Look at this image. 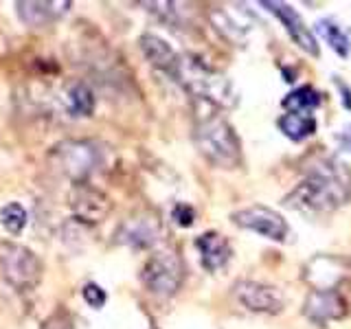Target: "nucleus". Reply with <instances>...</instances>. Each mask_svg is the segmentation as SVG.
<instances>
[{"label":"nucleus","mask_w":351,"mask_h":329,"mask_svg":"<svg viewBox=\"0 0 351 329\" xmlns=\"http://www.w3.org/2000/svg\"><path fill=\"white\" fill-rule=\"evenodd\" d=\"M182 261L173 250H156L145 261L141 279L145 288L156 296H173L182 285Z\"/></svg>","instance_id":"obj_4"},{"label":"nucleus","mask_w":351,"mask_h":329,"mask_svg":"<svg viewBox=\"0 0 351 329\" xmlns=\"http://www.w3.org/2000/svg\"><path fill=\"white\" fill-rule=\"evenodd\" d=\"M0 222H3V226L11 235H18L22 233V228L27 226V211L22 208V204L11 202L0 211Z\"/></svg>","instance_id":"obj_20"},{"label":"nucleus","mask_w":351,"mask_h":329,"mask_svg":"<svg viewBox=\"0 0 351 329\" xmlns=\"http://www.w3.org/2000/svg\"><path fill=\"white\" fill-rule=\"evenodd\" d=\"M71 3H18V14L29 27H47L69 11Z\"/></svg>","instance_id":"obj_14"},{"label":"nucleus","mask_w":351,"mask_h":329,"mask_svg":"<svg viewBox=\"0 0 351 329\" xmlns=\"http://www.w3.org/2000/svg\"><path fill=\"white\" fill-rule=\"evenodd\" d=\"M279 130L292 141H305L316 132V119L312 114H301V112H285L277 121Z\"/></svg>","instance_id":"obj_16"},{"label":"nucleus","mask_w":351,"mask_h":329,"mask_svg":"<svg viewBox=\"0 0 351 329\" xmlns=\"http://www.w3.org/2000/svg\"><path fill=\"white\" fill-rule=\"evenodd\" d=\"M316 31L321 33L323 40H327V44L340 55V58H347L351 51V40L345 29H340L334 20H318Z\"/></svg>","instance_id":"obj_18"},{"label":"nucleus","mask_w":351,"mask_h":329,"mask_svg":"<svg viewBox=\"0 0 351 329\" xmlns=\"http://www.w3.org/2000/svg\"><path fill=\"white\" fill-rule=\"evenodd\" d=\"M186 90L195 99H200L202 103L211 108H233L237 103V93L233 82L226 75L213 71L211 66H206L197 58L191 55H178L176 69L171 73Z\"/></svg>","instance_id":"obj_2"},{"label":"nucleus","mask_w":351,"mask_h":329,"mask_svg":"<svg viewBox=\"0 0 351 329\" xmlns=\"http://www.w3.org/2000/svg\"><path fill=\"white\" fill-rule=\"evenodd\" d=\"M233 222L272 241H285V237L290 233V226L285 222V217L274 211V208H268L263 204H255L233 213Z\"/></svg>","instance_id":"obj_7"},{"label":"nucleus","mask_w":351,"mask_h":329,"mask_svg":"<svg viewBox=\"0 0 351 329\" xmlns=\"http://www.w3.org/2000/svg\"><path fill=\"white\" fill-rule=\"evenodd\" d=\"M261 5L266 7L270 14H274L279 18V22L285 27V31H288V36L296 44H299L305 53L318 55V44H316L314 33L303 22V18L299 16V11H296L294 7H290V5H285V3H261Z\"/></svg>","instance_id":"obj_10"},{"label":"nucleus","mask_w":351,"mask_h":329,"mask_svg":"<svg viewBox=\"0 0 351 329\" xmlns=\"http://www.w3.org/2000/svg\"><path fill=\"white\" fill-rule=\"evenodd\" d=\"M58 169L73 180H84L99 164V149L90 141H64L53 149Z\"/></svg>","instance_id":"obj_6"},{"label":"nucleus","mask_w":351,"mask_h":329,"mask_svg":"<svg viewBox=\"0 0 351 329\" xmlns=\"http://www.w3.org/2000/svg\"><path fill=\"white\" fill-rule=\"evenodd\" d=\"M351 197V171L338 158L316 160L301 182L285 197V204L307 215L332 213L349 202Z\"/></svg>","instance_id":"obj_1"},{"label":"nucleus","mask_w":351,"mask_h":329,"mask_svg":"<svg viewBox=\"0 0 351 329\" xmlns=\"http://www.w3.org/2000/svg\"><path fill=\"white\" fill-rule=\"evenodd\" d=\"M0 268H3V277L7 283L20 292L36 288L42 274V263L33 255V250L18 244L0 246Z\"/></svg>","instance_id":"obj_5"},{"label":"nucleus","mask_w":351,"mask_h":329,"mask_svg":"<svg viewBox=\"0 0 351 329\" xmlns=\"http://www.w3.org/2000/svg\"><path fill=\"white\" fill-rule=\"evenodd\" d=\"M193 217H195V213H193V208H191V206L178 204V206L173 208V219H176V222H178L180 226H191Z\"/></svg>","instance_id":"obj_22"},{"label":"nucleus","mask_w":351,"mask_h":329,"mask_svg":"<svg viewBox=\"0 0 351 329\" xmlns=\"http://www.w3.org/2000/svg\"><path fill=\"white\" fill-rule=\"evenodd\" d=\"M303 314L316 325H327L340 321L347 314V301L338 290H312L307 294Z\"/></svg>","instance_id":"obj_9"},{"label":"nucleus","mask_w":351,"mask_h":329,"mask_svg":"<svg viewBox=\"0 0 351 329\" xmlns=\"http://www.w3.org/2000/svg\"><path fill=\"white\" fill-rule=\"evenodd\" d=\"M119 241L130 244L134 248H149L152 244H156L160 237V224L156 222V217L149 215H138L125 219L119 228Z\"/></svg>","instance_id":"obj_12"},{"label":"nucleus","mask_w":351,"mask_h":329,"mask_svg":"<svg viewBox=\"0 0 351 329\" xmlns=\"http://www.w3.org/2000/svg\"><path fill=\"white\" fill-rule=\"evenodd\" d=\"M84 299H86L88 305H93V307H104L106 292L99 288L97 283H86L84 285Z\"/></svg>","instance_id":"obj_21"},{"label":"nucleus","mask_w":351,"mask_h":329,"mask_svg":"<svg viewBox=\"0 0 351 329\" xmlns=\"http://www.w3.org/2000/svg\"><path fill=\"white\" fill-rule=\"evenodd\" d=\"M141 51L156 69H162L169 75L173 73L176 62H178V53H176L162 38L154 36V33H145V36L141 38Z\"/></svg>","instance_id":"obj_15"},{"label":"nucleus","mask_w":351,"mask_h":329,"mask_svg":"<svg viewBox=\"0 0 351 329\" xmlns=\"http://www.w3.org/2000/svg\"><path fill=\"white\" fill-rule=\"evenodd\" d=\"M318 103H321V95L310 86L296 88V90H292L283 99V106L288 108L290 112H301V114H312V110H316Z\"/></svg>","instance_id":"obj_19"},{"label":"nucleus","mask_w":351,"mask_h":329,"mask_svg":"<svg viewBox=\"0 0 351 329\" xmlns=\"http://www.w3.org/2000/svg\"><path fill=\"white\" fill-rule=\"evenodd\" d=\"M66 106L75 117H88L95 110V95L86 84H73L66 90Z\"/></svg>","instance_id":"obj_17"},{"label":"nucleus","mask_w":351,"mask_h":329,"mask_svg":"<svg viewBox=\"0 0 351 329\" xmlns=\"http://www.w3.org/2000/svg\"><path fill=\"white\" fill-rule=\"evenodd\" d=\"M233 296L246 307L248 312L257 314H279L283 310V296L274 285L261 281L241 279L233 285Z\"/></svg>","instance_id":"obj_8"},{"label":"nucleus","mask_w":351,"mask_h":329,"mask_svg":"<svg viewBox=\"0 0 351 329\" xmlns=\"http://www.w3.org/2000/svg\"><path fill=\"white\" fill-rule=\"evenodd\" d=\"M71 206L75 215L84 219V222H101L110 211L108 197L101 191H97L93 186H86V184H80L73 189Z\"/></svg>","instance_id":"obj_11"},{"label":"nucleus","mask_w":351,"mask_h":329,"mask_svg":"<svg viewBox=\"0 0 351 329\" xmlns=\"http://www.w3.org/2000/svg\"><path fill=\"white\" fill-rule=\"evenodd\" d=\"M336 141L340 143V147H343L345 151H351V123H347L343 130L338 132Z\"/></svg>","instance_id":"obj_23"},{"label":"nucleus","mask_w":351,"mask_h":329,"mask_svg":"<svg viewBox=\"0 0 351 329\" xmlns=\"http://www.w3.org/2000/svg\"><path fill=\"white\" fill-rule=\"evenodd\" d=\"M193 141L197 151L215 167L235 169L241 162V143L235 130L224 117L215 112V108L211 112L197 117Z\"/></svg>","instance_id":"obj_3"},{"label":"nucleus","mask_w":351,"mask_h":329,"mask_svg":"<svg viewBox=\"0 0 351 329\" xmlns=\"http://www.w3.org/2000/svg\"><path fill=\"white\" fill-rule=\"evenodd\" d=\"M195 248H197V252H200L202 266L208 272H215L219 268H224L226 263L230 261V255H233L228 239L224 235L215 233V230H208V233L197 237L195 239Z\"/></svg>","instance_id":"obj_13"}]
</instances>
